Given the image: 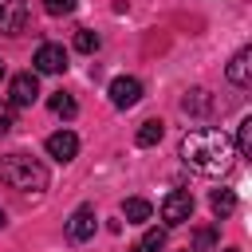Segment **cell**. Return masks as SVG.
<instances>
[{
  "label": "cell",
  "instance_id": "1",
  "mask_svg": "<svg viewBox=\"0 0 252 252\" xmlns=\"http://www.w3.org/2000/svg\"><path fill=\"white\" fill-rule=\"evenodd\" d=\"M181 161L197 173H224L232 161V142L220 130H189L181 138Z\"/></svg>",
  "mask_w": 252,
  "mask_h": 252
},
{
  "label": "cell",
  "instance_id": "2",
  "mask_svg": "<svg viewBox=\"0 0 252 252\" xmlns=\"http://www.w3.org/2000/svg\"><path fill=\"white\" fill-rule=\"evenodd\" d=\"M0 181L8 189H20V193H43L47 169L28 154H8V158H0Z\"/></svg>",
  "mask_w": 252,
  "mask_h": 252
},
{
  "label": "cell",
  "instance_id": "3",
  "mask_svg": "<svg viewBox=\"0 0 252 252\" xmlns=\"http://www.w3.org/2000/svg\"><path fill=\"white\" fill-rule=\"evenodd\" d=\"M189 217H193V193H185V189L165 193V201H161V220H165V224H185Z\"/></svg>",
  "mask_w": 252,
  "mask_h": 252
},
{
  "label": "cell",
  "instance_id": "4",
  "mask_svg": "<svg viewBox=\"0 0 252 252\" xmlns=\"http://www.w3.org/2000/svg\"><path fill=\"white\" fill-rule=\"evenodd\" d=\"M94 228H98L94 205H79V209H75V213L67 217V240H75V244L91 240V236H94Z\"/></svg>",
  "mask_w": 252,
  "mask_h": 252
},
{
  "label": "cell",
  "instance_id": "5",
  "mask_svg": "<svg viewBox=\"0 0 252 252\" xmlns=\"http://www.w3.org/2000/svg\"><path fill=\"white\" fill-rule=\"evenodd\" d=\"M35 98H39V79H35L32 71L12 75V83H8V102H12V106H32Z\"/></svg>",
  "mask_w": 252,
  "mask_h": 252
},
{
  "label": "cell",
  "instance_id": "6",
  "mask_svg": "<svg viewBox=\"0 0 252 252\" xmlns=\"http://www.w3.org/2000/svg\"><path fill=\"white\" fill-rule=\"evenodd\" d=\"M28 28V0H0V32L20 35Z\"/></svg>",
  "mask_w": 252,
  "mask_h": 252
},
{
  "label": "cell",
  "instance_id": "7",
  "mask_svg": "<svg viewBox=\"0 0 252 252\" xmlns=\"http://www.w3.org/2000/svg\"><path fill=\"white\" fill-rule=\"evenodd\" d=\"M32 63H35V75H59L67 67V51L59 43H39V51H35Z\"/></svg>",
  "mask_w": 252,
  "mask_h": 252
},
{
  "label": "cell",
  "instance_id": "8",
  "mask_svg": "<svg viewBox=\"0 0 252 252\" xmlns=\"http://www.w3.org/2000/svg\"><path fill=\"white\" fill-rule=\"evenodd\" d=\"M138 98H142V83H138V79H130V75H118V79L110 83V102H114L118 110L134 106Z\"/></svg>",
  "mask_w": 252,
  "mask_h": 252
},
{
  "label": "cell",
  "instance_id": "9",
  "mask_svg": "<svg viewBox=\"0 0 252 252\" xmlns=\"http://www.w3.org/2000/svg\"><path fill=\"white\" fill-rule=\"evenodd\" d=\"M43 146H47V154H51V158H55L59 165H67V161H71V158L79 154V138H75L71 130H55V134H51V138H47Z\"/></svg>",
  "mask_w": 252,
  "mask_h": 252
},
{
  "label": "cell",
  "instance_id": "10",
  "mask_svg": "<svg viewBox=\"0 0 252 252\" xmlns=\"http://www.w3.org/2000/svg\"><path fill=\"white\" fill-rule=\"evenodd\" d=\"M224 75H228V83H232V87H248V83H252V51H248V47H240V51L232 55V63H228V71H224Z\"/></svg>",
  "mask_w": 252,
  "mask_h": 252
},
{
  "label": "cell",
  "instance_id": "11",
  "mask_svg": "<svg viewBox=\"0 0 252 252\" xmlns=\"http://www.w3.org/2000/svg\"><path fill=\"white\" fill-rule=\"evenodd\" d=\"M181 110H185V114H197V118H205V114L213 110V98H209V91H201V87L185 91V98H181Z\"/></svg>",
  "mask_w": 252,
  "mask_h": 252
},
{
  "label": "cell",
  "instance_id": "12",
  "mask_svg": "<svg viewBox=\"0 0 252 252\" xmlns=\"http://www.w3.org/2000/svg\"><path fill=\"white\" fill-rule=\"evenodd\" d=\"M122 217H126L130 224H142V220L154 217V205H150L146 197H126V201H122Z\"/></svg>",
  "mask_w": 252,
  "mask_h": 252
},
{
  "label": "cell",
  "instance_id": "13",
  "mask_svg": "<svg viewBox=\"0 0 252 252\" xmlns=\"http://www.w3.org/2000/svg\"><path fill=\"white\" fill-rule=\"evenodd\" d=\"M161 134H165V122H161V118H146V122L138 126L134 142H138V146H158V142H161Z\"/></svg>",
  "mask_w": 252,
  "mask_h": 252
},
{
  "label": "cell",
  "instance_id": "14",
  "mask_svg": "<svg viewBox=\"0 0 252 252\" xmlns=\"http://www.w3.org/2000/svg\"><path fill=\"white\" fill-rule=\"evenodd\" d=\"M209 209H213L217 217H228V213L236 209V193H232V189H213V197H209Z\"/></svg>",
  "mask_w": 252,
  "mask_h": 252
},
{
  "label": "cell",
  "instance_id": "15",
  "mask_svg": "<svg viewBox=\"0 0 252 252\" xmlns=\"http://www.w3.org/2000/svg\"><path fill=\"white\" fill-rule=\"evenodd\" d=\"M47 106H51V114H59V118H75V110H79V106H75V98H71V94H63V91H55V94L47 98Z\"/></svg>",
  "mask_w": 252,
  "mask_h": 252
},
{
  "label": "cell",
  "instance_id": "16",
  "mask_svg": "<svg viewBox=\"0 0 252 252\" xmlns=\"http://www.w3.org/2000/svg\"><path fill=\"white\" fill-rule=\"evenodd\" d=\"M236 154H240V158L252 154V118H244V122L236 126Z\"/></svg>",
  "mask_w": 252,
  "mask_h": 252
},
{
  "label": "cell",
  "instance_id": "17",
  "mask_svg": "<svg viewBox=\"0 0 252 252\" xmlns=\"http://www.w3.org/2000/svg\"><path fill=\"white\" fill-rule=\"evenodd\" d=\"M98 43H102L98 32H91V28H79V32H75V47H79V51L91 55V51H98Z\"/></svg>",
  "mask_w": 252,
  "mask_h": 252
},
{
  "label": "cell",
  "instance_id": "18",
  "mask_svg": "<svg viewBox=\"0 0 252 252\" xmlns=\"http://www.w3.org/2000/svg\"><path fill=\"white\" fill-rule=\"evenodd\" d=\"M79 0H43V12L47 16H71Z\"/></svg>",
  "mask_w": 252,
  "mask_h": 252
},
{
  "label": "cell",
  "instance_id": "19",
  "mask_svg": "<svg viewBox=\"0 0 252 252\" xmlns=\"http://www.w3.org/2000/svg\"><path fill=\"white\" fill-rule=\"evenodd\" d=\"M12 126H16V106H12L8 98H0V138H4Z\"/></svg>",
  "mask_w": 252,
  "mask_h": 252
},
{
  "label": "cell",
  "instance_id": "20",
  "mask_svg": "<svg viewBox=\"0 0 252 252\" xmlns=\"http://www.w3.org/2000/svg\"><path fill=\"white\" fill-rule=\"evenodd\" d=\"M161 244H165V228H150V232H146V240H142V248H146V252H158Z\"/></svg>",
  "mask_w": 252,
  "mask_h": 252
},
{
  "label": "cell",
  "instance_id": "21",
  "mask_svg": "<svg viewBox=\"0 0 252 252\" xmlns=\"http://www.w3.org/2000/svg\"><path fill=\"white\" fill-rule=\"evenodd\" d=\"M197 244L209 248V244H213V228H201V232H197Z\"/></svg>",
  "mask_w": 252,
  "mask_h": 252
},
{
  "label": "cell",
  "instance_id": "22",
  "mask_svg": "<svg viewBox=\"0 0 252 252\" xmlns=\"http://www.w3.org/2000/svg\"><path fill=\"white\" fill-rule=\"evenodd\" d=\"M126 252H146V248H142V244H134V248H126Z\"/></svg>",
  "mask_w": 252,
  "mask_h": 252
},
{
  "label": "cell",
  "instance_id": "23",
  "mask_svg": "<svg viewBox=\"0 0 252 252\" xmlns=\"http://www.w3.org/2000/svg\"><path fill=\"white\" fill-rule=\"evenodd\" d=\"M217 252H240V248H217Z\"/></svg>",
  "mask_w": 252,
  "mask_h": 252
},
{
  "label": "cell",
  "instance_id": "24",
  "mask_svg": "<svg viewBox=\"0 0 252 252\" xmlns=\"http://www.w3.org/2000/svg\"><path fill=\"white\" fill-rule=\"evenodd\" d=\"M0 228H4V209H0Z\"/></svg>",
  "mask_w": 252,
  "mask_h": 252
},
{
  "label": "cell",
  "instance_id": "25",
  "mask_svg": "<svg viewBox=\"0 0 252 252\" xmlns=\"http://www.w3.org/2000/svg\"><path fill=\"white\" fill-rule=\"evenodd\" d=\"M0 79H4V63H0Z\"/></svg>",
  "mask_w": 252,
  "mask_h": 252
}]
</instances>
